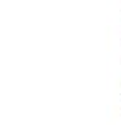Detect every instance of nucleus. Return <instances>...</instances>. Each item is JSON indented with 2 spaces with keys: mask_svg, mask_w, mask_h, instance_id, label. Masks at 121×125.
I'll return each instance as SVG.
<instances>
[]
</instances>
